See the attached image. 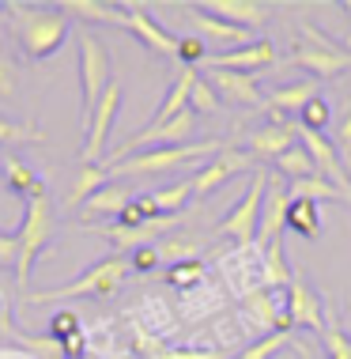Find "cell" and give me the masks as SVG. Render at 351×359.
Listing matches in <instances>:
<instances>
[{
    "mask_svg": "<svg viewBox=\"0 0 351 359\" xmlns=\"http://www.w3.org/2000/svg\"><path fill=\"white\" fill-rule=\"evenodd\" d=\"M4 23L12 42L19 46V53L31 61H50L53 53H61L64 38H68V23L61 4H27V0H8L4 4Z\"/></svg>",
    "mask_w": 351,
    "mask_h": 359,
    "instance_id": "6da1fadb",
    "label": "cell"
},
{
    "mask_svg": "<svg viewBox=\"0 0 351 359\" xmlns=\"http://www.w3.org/2000/svg\"><path fill=\"white\" fill-rule=\"evenodd\" d=\"M57 235V208L50 201V193L46 197H34L31 205L23 212V223H19L15 238H19V254H15V284L27 287L31 284V273L38 265V257H42V250L53 242Z\"/></svg>",
    "mask_w": 351,
    "mask_h": 359,
    "instance_id": "7a4b0ae2",
    "label": "cell"
},
{
    "mask_svg": "<svg viewBox=\"0 0 351 359\" xmlns=\"http://www.w3.org/2000/svg\"><path fill=\"white\" fill-rule=\"evenodd\" d=\"M129 276V257L110 254L99 265H91L83 276H76L72 284L53 287V291H23L27 306H46V303H64V299H87V295H113Z\"/></svg>",
    "mask_w": 351,
    "mask_h": 359,
    "instance_id": "3957f363",
    "label": "cell"
},
{
    "mask_svg": "<svg viewBox=\"0 0 351 359\" xmlns=\"http://www.w3.org/2000/svg\"><path fill=\"white\" fill-rule=\"evenodd\" d=\"M76 50H80V102H83L80 118H83V129H87L95 118V106L102 102V95L110 91V83H113V61H110L106 42L91 31L76 34Z\"/></svg>",
    "mask_w": 351,
    "mask_h": 359,
    "instance_id": "277c9868",
    "label": "cell"
},
{
    "mask_svg": "<svg viewBox=\"0 0 351 359\" xmlns=\"http://www.w3.org/2000/svg\"><path fill=\"white\" fill-rule=\"evenodd\" d=\"M223 148L219 140H193V144H178V148H148V151H136L129 159L113 163L110 178H144V174H163V170H174V167H185V163H200V159H212Z\"/></svg>",
    "mask_w": 351,
    "mask_h": 359,
    "instance_id": "5b68a950",
    "label": "cell"
},
{
    "mask_svg": "<svg viewBox=\"0 0 351 359\" xmlns=\"http://www.w3.org/2000/svg\"><path fill=\"white\" fill-rule=\"evenodd\" d=\"M268 182H272V170H268V167L253 170L246 197H242L238 205H234V208L227 212V216H223V223H219V231H223V235L234 238L242 250H249L253 242H257V223H261V205H265Z\"/></svg>",
    "mask_w": 351,
    "mask_h": 359,
    "instance_id": "8992f818",
    "label": "cell"
},
{
    "mask_svg": "<svg viewBox=\"0 0 351 359\" xmlns=\"http://www.w3.org/2000/svg\"><path fill=\"white\" fill-rule=\"evenodd\" d=\"M246 170H261V163L253 159L246 148H227V144H223V148L193 174V197H208V193H216L223 186V182H230L234 174H246Z\"/></svg>",
    "mask_w": 351,
    "mask_h": 359,
    "instance_id": "52a82bcc",
    "label": "cell"
},
{
    "mask_svg": "<svg viewBox=\"0 0 351 359\" xmlns=\"http://www.w3.org/2000/svg\"><path fill=\"white\" fill-rule=\"evenodd\" d=\"M117 110H121V83H110V91L102 95V102L95 106V118L91 125L83 129V148H80V159L87 167H95V163H102L106 155V137H110L113 121H117Z\"/></svg>",
    "mask_w": 351,
    "mask_h": 359,
    "instance_id": "ba28073f",
    "label": "cell"
},
{
    "mask_svg": "<svg viewBox=\"0 0 351 359\" xmlns=\"http://www.w3.org/2000/svg\"><path fill=\"white\" fill-rule=\"evenodd\" d=\"M310 38H314V46H298L295 53H291V65L310 76H317V80H333V76H340L344 69H351V53L336 50L333 42H325V38H317L314 31H306Z\"/></svg>",
    "mask_w": 351,
    "mask_h": 359,
    "instance_id": "9c48e42d",
    "label": "cell"
},
{
    "mask_svg": "<svg viewBox=\"0 0 351 359\" xmlns=\"http://www.w3.org/2000/svg\"><path fill=\"white\" fill-rule=\"evenodd\" d=\"M298 140H302V148H306V155L314 159L317 174L329 182V186H336L340 193H344V201H347L351 197V178H347V167H344V159H340L336 144L329 140L325 133H306V129L298 133Z\"/></svg>",
    "mask_w": 351,
    "mask_h": 359,
    "instance_id": "30bf717a",
    "label": "cell"
},
{
    "mask_svg": "<svg viewBox=\"0 0 351 359\" xmlns=\"http://www.w3.org/2000/svg\"><path fill=\"white\" fill-rule=\"evenodd\" d=\"M287 208H291V197H287V186L272 174L268 182V193H265V205H261V223H257V242L253 250H265L272 242H284V227H287Z\"/></svg>",
    "mask_w": 351,
    "mask_h": 359,
    "instance_id": "8fae6325",
    "label": "cell"
},
{
    "mask_svg": "<svg viewBox=\"0 0 351 359\" xmlns=\"http://www.w3.org/2000/svg\"><path fill=\"white\" fill-rule=\"evenodd\" d=\"M280 57H276V46L268 38H257V42L242 46V50H223V53H212L204 61V69H223V72H246V76H257L261 69H272Z\"/></svg>",
    "mask_w": 351,
    "mask_h": 359,
    "instance_id": "7c38bea8",
    "label": "cell"
},
{
    "mask_svg": "<svg viewBox=\"0 0 351 359\" xmlns=\"http://www.w3.org/2000/svg\"><path fill=\"white\" fill-rule=\"evenodd\" d=\"M174 223H178V216H159V219L144 223V227H125V223H99V227H87V231H95V235H102L106 242H113L117 254L129 257L132 250L151 246V242L159 238L167 227H174Z\"/></svg>",
    "mask_w": 351,
    "mask_h": 359,
    "instance_id": "4fadbf2b",
    "label": "cell"
},
{
    "mask_svg": "<svg viewBox=\"0 0 351 359\" xmlns=\"http://www.w3.org/2000/svg\"><path fill=\"white\" fill-rule=\"evenodd\" d=\"M189 19H193V27H197V38L204 46H216L212 53H223V46H227V53L230 50H242V46H249V42H257L253 38V31H246V27H234L227 23V19H216V15H204L197 4H189ZM208 53V57H212Z\"/></svg>",
    "mask_w": 351,
    "mask_h": 359,
    "instance_id": "5bb4252c",
    "label": "cell"
},
{
    "mask_svg": "<svg viewBox=\"0 0 351 359\" xmlns=\"http://www.w3.org/2000/svg\"><path fill=\"white\" fill-rule=\"evenodd\" d=\"M204 80L216 87L219 102L227 99L230 106H257V110H265V95H261V87H257V76L223 72V69H204Z\"/></svg>",
    "mask_w": 351,
    "mask_h": 359,
    "instance_id": "9a60e30c",
    "label": "cell"
},
{
    "mask_svg": "<svg viewBox=\"0 0 351 359\" xmlns=\"http://www.w3.org/2000/svg\"><path fill=\"white\" fill-rule=\"evenodd\" d=\"M287 318H291V325L314 329V333L325 329L329 310H325V303H321V295L302 276H295V280H291V287H287Z\"/></svg>",
    "mask_w": 351,
    "mask_h": 359,
    "instance_id": "2e32d148",
    "label": "cell"
},
{
    "mask_svg": "<svg viewBox=\"0 0 351 359\" xmlns=\"http://www.w3.org/2000/svg\"><path fill=\"white\" fill-rule=\"evenodd\" d=\"M0 186L12 193V197L27 201V205H31L34 197H46V193H50L31 163H23V159H19V155H12V151H0Z\"/></svg>",
    "mask_w": 351,
    "mask_h": 359,
    "instance_id": "e0dca14e",
    "label": "cell"
},
{
    "mask_svg": "<svg viewBox=\"0 0 351 359\" xmlns=\"http://www.w3.org/2000/svg\"><path fill=\"white\" fill-rule=\"evenodd\" d=\"M298 125H287V121H280V125H265V129H257V133H249L246 137V151L253 155L257 163H276L284 151L295 148V137H298Z\"/></svg>",
    "mask_w": 351,
    "mask_h": 359,
    "instance_id": "ac0fdd59",
    "label": "cell"
},
{
    "mask_svg": "<svg viewBox=\"0 0 351 359\" xmlns=\"http://www.w3.org/2000/svg\"><path fill=\"white\" fill-rule=\"evenodd\" d=\"M125 31H132L140 38L144 46H148L151 53H163V57H178V38L167 34L155 19L144 12L140 4H125Z\"/></svg>",
    "mask_w": 351,
    "mask_h": 359,
    "instance_id": "d6986e66",
    "label": "cell"
},
{
    "mask_svg": "<svg viewBox=\"0 0 351 359\" xmlns=\"http://www.w3.org/2000/svg\"><path fill=\"white\" fill-rule=\"evenodd\" d=\"M242 310L257 322V329H268V333H291L287 306H280L276 299H272V291H265V287L242 291Z\"/></svg>",
    "mask_w": 351,
    "mask_h": 359,
    "instance_id": "ffe728a7",
    "label": "cell"
},
{
    "mask_svg": "<svg viewBox=\"0 0 351 359\" xmlns=\"http://www.w3.org/2000/svg\"><path fill=\"white\" fill-rule=\"evenodd\" d=\"M204 15H216V19H227L234 27H246V31H257L265 27L268 19V4H257V0H204L197 4Z\"/></svg>",
    "mask_w": 351,
    "mask_h": 359,
    "instance_id": "44dd1931",
    "label": "cell"
},
{
    "mask_svg": "<svg viewBox=\"0 0 351 359\" xmlns=\"http://www.w3.org/2000/svg\"><path fill=\"white\" fill-rule=\"evenodd\" d=\"M129 201H132L129 186H121V182H106V186L80 208V216H83L87 223H91V219H106V216H121Z\"/></svg>",
    "mask_w": 351,
    "mask_h": 359,
    "instance_id": "7402d4cb",
    "label": "cell"
},
{
    "mask_svg": "<svg viewBox=\"0 0 351 359\" xmlns=\"http://www.w3.org/2000/svg\"><path fill=\"white\" fill-rule=\"evenodd\" d=\"M136 333V352H140L144 359H223V352H197V348H170L163 344L159 337H151L148 329L132 325Z\"/></svg>",
    "mask_w": 351,
    "mask_h": 359,
    "instance_id": "603a6c76",
    "label": "cell"
},
{
    "mask_svg": "<svg viewBox=\"0 0 351 359\" xmlns=\"http://www.w3.org/2000/svg\"><path fill=\"white\" fill-rule=\"evenodd\" d=\"M291 273L287 257H284V242H272V246L261 250V287L265 291H276V287H291Z\"/></svg>",
    "mask_w": 351,
    "mask_h": 359,
    "instance_id": "cb8c5ba5",
    "label": "cell"
},
{
    "mask_svg": "<svg viewBox=\"0 0 351 359\" xmlns=\"http://www.w3.org/2000/svg\"><path fill=\"white\" fill-rule=\"evenodd\" d=\"M64 15L68 19H87V23H113L125 27V4H102V0H64Z\"/></svg>",
    "mask_w": 351,
    "mask_h": 359,
    "instance_id": "d4e9b609",
    "label": "cell"
},
{
    "mask_svg": "<svg viewBox=\"0 0 351 359\" xmlns=\"http://www.w3.org/2000/svg\"><path fill=\"white\" fill-rule=\"evenodd\" d=\"M106 182H110V170H106V163H95V167H80V174H76V182H72V189H68V197H64V205L68 208H83L87 201L99 193Z\"/></svg>",
    "mask_w": 351,
    "mask_h": 359,
    "instance_id": "484cf974",
    "label": "cell"
},
{
    "mask_svg": "<svg viewBox=\"0 0 351 359\" xmlns=\"http://www.w3.org/2000/svg\"><path fill=\"white\" fill-rule=\"evenodd\" d=\"M314 99H317V80H302V83H287L280 91L265 95V110H298L302 114V106Z\"/></svg>",
    "mask_w": 351,
    "mask_h": 359,
    "instance_id": "4316f807",
    "label": "cell"
},
{
    "mask_svg": "<svg viewBox=\"0 0 351 359\" xmlns=\"http://www.w3.org/2000/svg\"><path fill=\"white\" fill-rule=\"evenodd\" d=\"M287 227L298 231L302 238H317L321 235V205H314V201H291Z\"/></svg>",
    "mask_w": 351,
    "mask_h": 359,
    "instance_id": "83f0119b",
    "label": "cell"
},
{
    "mask_svg": "<svg viewBox=\"0 0 351 359\" xmlns=\"http://www.w3.org/2000/svg\"><path fill=\"white\" fill-rule=\"evenodd\" d=\"M287 197H291V201H314V205H321V201H344V193H340L336 186H329L321 174H314V178L291 182V186H287Z\"/></svg>",
    "mask_w": 351,
    "mask_h": 359,
    "instance_id": "f1b7e54d",
    "label": "cell"
},
{
    "mask_svg": "<svg viewBox=\"0 0 351 359\" xmlns=\"http://www.w3.org/2000/svg\"><path fill=\"white\" fill-rule=\"evenodd\" d=\"M272 167L284 174V178H291V182H302V178H314V174H317L314 159L306 155V148H302V144H295L291 151H284L276 163H272Z\"/></svg>",
    "mask_w": 351,
    "mask_h": 359,
    "instance_id": "f546056e",
    "label": "cell"
},
{
    "mask_svg": "<svg viewBox=\"0 0 351 359\" xmlns=\"http://www.w3.org/2000/svg\"><path fill=\"white\" fill-rule=\"evenodd\" d=\"M151 197H155L159 216H178V212L185 208V201L193 197V178H181V182H174V186H167V189H155Z\"/></svg>",
    "mask_w": 351,
    "mask_h": 359,
    "instance_id": "4dcf8cb0",
    "label": "cell"
},
{
    "mask_svg": "<svg viewBox=\"0 0 351 359\" xmlns=\"http://www.w3.org/2000/svg\"><path fill=\"white\" fill-rule=\"evenodd\" d=\"M321 344H325V355H329V359H351V337H347V329L340 325L333 314L325 318V329H321Z\"/></svg>",
    "mask_w": 351,
    "mask_h": 359,
    "instance_id": "1f68e13d",
    "label": "cell"
},
{
    "mask_svg": "<svg viewBox=\"0 0 351 359\" xmlns=\"http://www.w3.org/2000/svg\"><path fill=\"white\" fill-rule=\"evenodd\" d=\"M15 344H23L27 348V355H34V359H68L64 355V344L61 341H53V337H34V333H19V341Z\"/></svg>",
    "mask_w": 351,
    "mask_h": 359,
    "instance_id": "d6a6232c",
    "label": "cell"
},
{
    "mask_svg": "<svg viewBox=\"0 0 351 359\" xmlns=\"http://www.w3.org/2000/svg\"><path fill=\"white\" fill-rule=\"evenodd\" d=\"M219 106H223V102H219L216 87L204 80V72H197V80H193V91H189V110H193V114H216Z\"/></svg>",
    "mask_w": 351,
    "mask_h": 359,
    "instance_id": "836d02e7",
    "label": "cell"
},
{
    "mask_svg": "<svg viewBox=\"0 0 351 359\" xmlns=\"http://www.w3.org/2000/svg\"><path fill=\"white\" fill-rule=\"evenodd\" d=\"M155 250H159V261H174V265H181V261H197V254H200V246L189 242V238H163Z\"/></svg>",
    "mask_w": 351,
    "mask_h": 359,
    "instance_id": "e575fe53",
    "label": "cell"
},
{
    "mask_svg": "<svg viewBox=\"0 0 351 359\" xmlns=\"http://www.w3.org/2000/svg\"><path fill=\"white\" fill-rule=\"evenodd\" d=\"M298 118H302V129H306V133H325V129H329V121H333V110H329V102L317 95L314 102L302 106Z\"/></svg>",
    "mask_w": 351,
    "mask_h": 359,
    "instance_id": "d590c367",
    "label": "cell"
},
{
    "mask_svg": "<svg viewBox=\"0 0 351 359\" xmlns=\"http://www.w3.org/2000/svg\"><path fill=\"white\" fill-rule=\"evenodd\" d=\"M76 333H83L80 314H76V310H68V306H61V310H57V314L50 318V329H46V337H53V341H68V337H76Z\"/></svg>",
    "mask_w": 351,
    "mask_h": 359,
    "instance_id": "8d00e7d4",
    "label": "cell"
},
{
    "mask_svg": "<svg viewBox=\"0 0 351 359\" xmlns=\"http://www.w3.org/2000/svg\"><path fill=\"white\" fill-rule=\"evenodd\" d=\"M284 344H291V333H265L257 344L242 348V355H238V359H272Z\"/></svg>",
    "mask_w": 351,
    "mask_h": 359,
    "instance_id": "74e56055",
    "label": "cell"
},
{
    "mask_svg": "<svg viewBox=\"0 0 351 359\" xmlns=\"http://www.w3.org/2000/svg\"><path fill=\"white\" fill-rule=\"evenodd\" d=\"M27 140H42V133H38L34 125H19L12 118H0V148H8V144H27Z\"/></svg>",
    "mask_w": 351,
    "mask_h": 359,
    "instance_id": "f35d334b",
    "label": "cell"
},
{
    "mask_svg": "<svg viewBox=\"0 0 351 359\" xmlns=\"http://www.w3.org/2000/svg\"><path fill=\"white\" fill-rule=\"evenodd\" d=\"M200 280H204V265H200V261H181V265H170V273H167L170 287H197Z\"/></svg>",
    "mask_w": 351,
    "mask_h": 359,
    "instance_id": "ab89813d",
    "label": "cell"
},
{
    "mask_svg": "<svg viewBox=\"0 0 351 359\" xmlns=\"http://www.w3.org/2000/svg\"><path fill=\"white\" fill-rule=\"evenodd\" d=\"M208 46L200 42L197 34H189V38H178V61L185 65V69H197V65H204L208 61Z\"/></svg>",
    "mask_w": 351,
    "mask_h": 359,
    "instance_id": "60d3db41",
    "label": "cell"
},
{
    "mask_svg": "<svg viewBox=\"0 0 351 359\" xmlns=\"http://www.w3.org/2000/svg\"><path fill=\"white\" fill-rule=\"evenodd\" d=\"M336 151H340V159H351V99L344 106V118L336 125Z\"/></svg>",
    "mask_w": 351,
    "mask_h": 359,
    "instance_id": "b9f144b4",
    "label": "cell"
},
{
    "mask_svg": "<svg viewBox=\"0 0 351 359\" xmlns=\"http://www.w3.org/2000/svg\"><path fill=\"white\" fill-rule=\"evenodd\" d=\"M155 265H159V250L155 246H144V250H132L129 254V269H136V273H151Z\"/></svg>",
    "mask_w": 351,
    "mask_h": 359,
    "instance_id": "7bdbcfd3",
    "label": "cell"
},
{
    "mask_svg": "<svg viewBox=\"0 0 351 359\" xmlns=\"http://www.w3.org/2000/svg\"><path fill=\"white\" fill-rule=\"evenodd\" d=\"M8 341H19V329H15V318H12L8 299L0 295V344H8Z\"/></svg>",
    "mask_w": 351,
    "mask_h": 359,
    "instance_id": "ee69618b",
    "label": "cell"
},
{
    "mask_svg": "<svg viewBox=\"0 0 351 359\" xmlns=\"http://www.w3.org/2000/svg\"><path fill=\"white\" fill-rule=\"evenodd\" d=\"M15 254H19V238L0 231V269H8V265L15 269Z\"/></svg>",
    "mask_w": 351,
    "mask_h": 359,
    "instance_id": "f6af8a7d",
    "label": "cell"
},
{
    "mask_svg": "<svg viewBox=\"0 0 351 359\" xmlns=\"http://www.w3.org/2000/svg\"><path fill=\"white\" fill-rule=\"evenodd\" d=\"M15 95V69L8 57H0V99H12Z\"/></svg>",
    "mask_w": 351,
    "mask_h": 359,
    "instance_id": "bcb514c9",
    "label": "cell"
},
{
    "mask_svg": "<svg viewBox=\"0 0 351 359\" xmlns=\"http://www.w3.org/2000/svg\"><path fill=\"white\" fill-rule=\"evenodd\" d=\"M19 352H12V348H0V359H15Z\"/></svg>",
    "mask_w": 351,
    "mask_h": 359,
    "instance_id": "7dc6e473",
    "label": "cell"
},
{
    "mask_svg": "<svg viewBox=\"0 0 351 359\" xmlns=\"http://www.w3.org/2000/svg\"><path fill=\"white\" fill-rule=\"evenodd\" d=\"M106 359H129V355H106Z\"/></svg>",
    "mask_w": 351,
    "mask_h": 359,
    "instance_id": "c3c4849f",
    "label": "cell"
},
{
    "mask_svg": "<svg viewBox=\"0 0 351 359\" xmlns=\"http://www.w3.org/2000/svg\"><path fill=\"white\" fill-rule=\"evenodd\" d=\"M347 333H351V318H347Z\"/></svg>",
    "mask_w": 351,
    "mask_h": 359,
    "instance_id": "681fc988",
    "label": "cell"
},
{
    "mask_svg": "<svg viewBox=\"0 0 351 359\" xmlns=\"http://www.w3.org/2000/svg\"><path fill=\"white\" fill-rule=\"evenodd\" d=\"M347 205H351V197H347Z\"/></svg>",
    "mask_w": 351,
    "mask_h": 359,
    "instance_id": "f907efd6",
    "label": "cell"
},
{
    "mask_svg": "<svg viewBox=\"0 0 351 359\" xmlns=\"http://www.w3.org/2000/svg\"><path fill=\"white\" fill-rule=\"evenodd\" d=\"M347 167H351V159H347Z\"/></svg>",
    "mask_w": 351,
    "mask_h": 359,
    "instance_id": "816d5d0a",
    "label": "cell"
}]
</instances>
